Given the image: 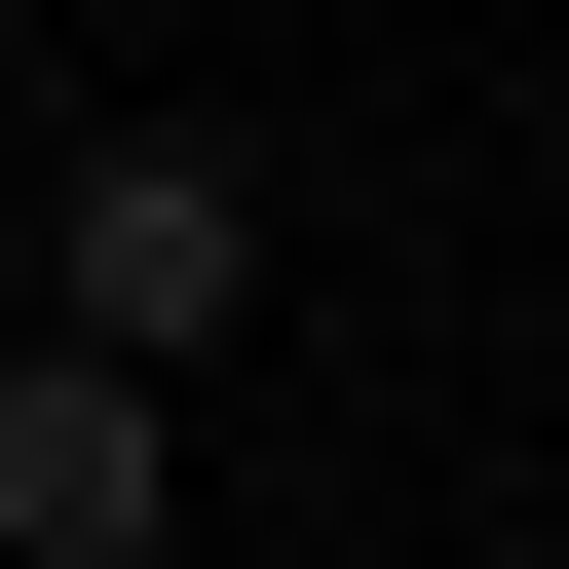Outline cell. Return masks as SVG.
Returning <instances> with one entry per match:
<instances>
[{"label": "cell", "mask_w": 569, "mask_h": 569, "mask_svg": "<svg viewBox=\"0 0 569 569\" xmlns=\"http://www.w3.org/2000/svg\"><path fill=\"white\" fill-rule=\"evenodd\" d=\"M39 342H114V380H228V342H266V152H228V114H114V152L39 190Z\"/></svg>", "instance_id": "1"}, {"label": "cell", "mask_w": 569, "mask_h": 569, "mask_svg": "<svg viewBox=\"0 0 569 569\" xmlns=\"http://www.w3.org/2000/svg\"><path fill=\"white\" fill-rule=\"evenodd\" d=\"M152 531H190V380H114V342L0 305V569H152Z\"/></svg>", "instance_id": "2"}]
</instances>
